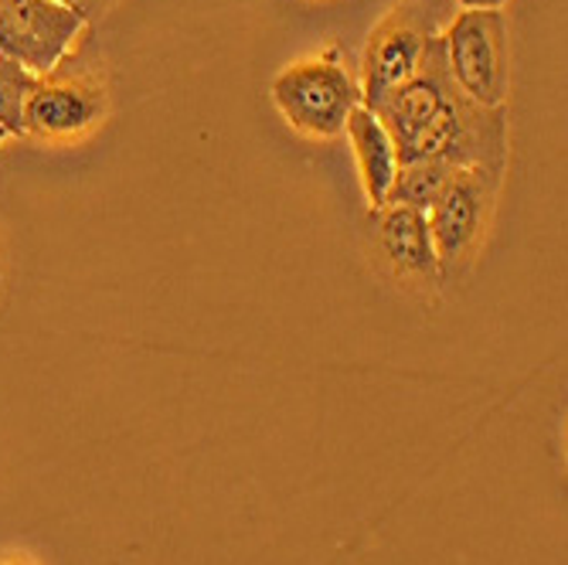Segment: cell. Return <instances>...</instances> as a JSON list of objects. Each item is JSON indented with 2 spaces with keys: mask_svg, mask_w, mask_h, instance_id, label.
I'll use <instances>...</instances> for the list:
<instances>
[{
  "mask_svg": "<svg viewBox=\"0 0 568 565\" xmlns=\"http://www.w3.org/2000/svg\"><path fill=\"white\" fill-rule=\"evenodd\" d=\"M344 137L351 143L354 164H357V181H361V191H365L368 209H382L392 194L395 174L402 168L392 133L385 130V123L368 107H357L344 127Z\"/></svg>",
  "mask_w": 568,
  "mask_h": 565,
  "instance_id": "cell-9",
  "label": "cell"
},
{
  "mask_svg": "<svg viewBox=\"0 0 568 565\" xmlns=\"http://www.w3.org/2000/svg\"><path fill=\"white\" fill-rule=\"evenodd\" d=\"M500 184H504V174L467 168L456 174V181L426 212L443 283L463 280L477 266L494 229Z\"/></svg>",
  "mask_w": 568,
  "mask_h": 565,
  "instance_id": "cell-5",
  "label": "cell"
},
{
  "mask_svg": "<svg viewBox=\"0 0 568 565\" xmlns=\"http://www.w3.org/2000/svg\"><path fill=\"white\" fill-rule=\"evenodd\" d=\"M8 296V266H4V242H0V306H4Z\"/></svg>",
  "mask_w": 568,
  "mask_h": 565,
  "instance_id": "cell-13",
  "label": "cell"
},
{
  "mask_svg": "<svg viewBox=\"0 0 568 565\" xmlns=\"http://www.w3.org/2000/svg\"><path fill=\"white\" fill-rule=\"evenodd\" d=\"M459 171L467 168H456L449 161H405L395 174V184H392V194L388 201L395 204H408V209H419V212H429L433 204L443 198V191L456 181Z\"/></svg>",
  "mask_w": 568,
  "mask_h": 565,
  "instance_id": "cell-10",
  "label": "cell"
},
{
  "mask_svg": "<svg viewBox=\"0 0 568 565\" xmlns=\"http://www.w3.org/2000/svg\"><path fill=\"white\" fill-rule=\"evenodd\" d=\"M8 137H11V133H8L4 127H0V147H4V140H8Z\"/></svg>",
  "mask_w": 568,
  "mask_h": 565,
  "instance_id": "cell-16",
  "label": "cell"
},
{
  "mask_svg": "<svg viewBox=\"0 0 568 565\" xmlns=\"http://www.w3.org/2000/svg\"><path fill=\"white\" fill-rule=\"evenodd\" d=\"M85 28L55 0H0V59L44 75L72 56Z\"/></svg>",
  "mask_w": 568,
  "mask_h": 565,
  "instance_id": "cell-7",
  "label": "cell"
},
{
  "mask_svg": "<svg viewBox=\"0 0 568 565\" xmlns=\"http://www.w3.org/2000/svg\"><path fill=\"white\" fill-rule=\"evenodd\" d=\"M463 8H504L507 0H459Z\"/></svg>",
  "mask_w": 568,
  "mask_h": 565,
  "instance_id": "cell-15",
  "label": "cell"
},
{
  "mask_svg": "<svg viewBox=\"0 0 568 565\" xmlns=\"http://www.w3.org/2000/svg\"><path fill=\"white\" fill-rule=\"evenodd\" d=\"M449 161L456 168L507 171V107H477L456 85L436 113L398 147V161Z\"/></svg>",
  "mask_w": 568,
  "mask_h": 565,
  "instance_id": "cell-3",
  "label": "cell"
},
{
  "mask_svg": "<svg viewBox=\"0 0 568 565\" xmlns=\"http://www.w3.org/2000/svg\"><path fill=\"white\" fill-rule=\"evenodd\" d=\"M443 62L453 85L477 107H507L510 44L504 8H463L443 31Z\"/></svg>",
  "mask_w": 568,
  "mask_h": 565,
  "instance_id": "cell-4",
  "label": "cell"
},
{
  "mask_svg": "<svg viewBox=\"0 0 568 565\" xmlns=\"http://www.w3.org/2000/svg\"><path fill=\"white\" fill-rule=\"evenodd\" d=\"M110 113L113 92L106 69L72 51L51 72L34 75L21 113V137L44 147H79L106 127Z\"/></svg>",
  "mask_w": 568,
  "mask_h": 565,
  "instance_id": "cell-1",
  "label": "cell"
},
{
  "mask_svg": "<svg viewBox=\"0 0 568 565\" xmlns=\"http://www.w3.org/2000/svg\"><path fill=\"white\" fill-rule=\"evenodd\" d=\"M0 565H38V562L28 558L24 552H11V555H0Z\"/></svg>",
  "mask_w": 568,
  "mask_h": 565,
  "instance_id": "cell-14",
  "label": "cell"
},
{
  "mask_svg": "<svg viewBox=\"0 0 568 565\" xmlns=\"http://www.w3.org/2000/svg\"><path fill=\"white\" fill-rule=\"evenodd\" d=\"M368 229L375 263L395 286L419 296H433L443 286L426 212L385 201L382 209H368Z\"/></svg>",
  "mask_w": 568,
  "mask_h": 565,
  "instance_id": "cell-8",
  "label": "cell"
},
{
  "mask_svg": "<svg viewBox=\"0 0 568 565\" xmlns=\"http://www.w3.org/2000/svg\"><path fill=\"white\" fill-rule=\"evenodd\" d=\"M55 4L69 8L72 14H79L85 24H99L102 18H106L120 0H55Z\"/></svg>",
  "mask_w": 568,
  "mask_h": 565,
  "instance_id": "cell-12",
  "label": "cell"
},
{
  "mask_svg": "<svg viewBox=\"0 0 568 565\" xmlns=\"http://www.w3.org/2000/svg\"><path fill=\"white\" fill-rule=\"evenodd\" d=\"M270 99L290 130L327 143L344 137L351 113L361 107V85L344 51L327 44L317 56L296 59L276 72Z\"/></svg>",
  "mask_w": 568,
  "mask_h": 565,
  "instance_id": "cell-2",
  "label": "cell"
},
{
  "mask_svg": "<svg viewBox=\"0 0 568 565\" xmlns=\"http://www.w3.org/2000/svg\"><path fill=\"white\" fill-rule=\"evenodd\" d=\"M439 34L436 14L426 4H398L392 8L368 34L357 65L361 107L375 110L395 89H402L419 72L429 41Z\"/></svg>",
  "mask_w": 568,
  "mask_h": 565,
  "instance_id": "cell-6",
  "label": "cell"
},
{
  "mask_svg": "<svg viewBox=\"0 0 568 565\" xmlns=\"http://www.w3.org/2000/svg\"><path fill=\"white\" fill-rule=\"evenodd\" d=\"M34 85V75L24 72L21 65L0 59V127H4L11 137H21V113H24V99L28 89Z\"/></svg>",
  "mask_w": 568,
  "mask_h": 565,
  "instance_id": "cell-11",
  "label": "cell"
}]
</instances>
